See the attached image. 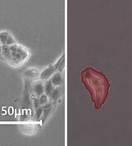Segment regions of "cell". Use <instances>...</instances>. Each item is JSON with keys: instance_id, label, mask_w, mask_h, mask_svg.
Listing matches in <instances>:
<instances>
[{"instance_id": "obj_1", "label": "cell", "mask_w": 132, "mask_h": 146, "mask_svg": "<svg viewBox=\"0 0 132 146\" xmlns=\"http://www.w3.org/2000/svg\"><path fill=\"white\" fill-rule=\"evenodd\" d=\"M11 50V60L9 63L13 66L18 67L22 65L30 56V52L25 47L18 44H14L9 45Z\"/></svg>"}, {"instance_id": "obj_2", "label": "cell", "mask_w": 132, "mask_h": 146, "mask_svg": "<svg viewBox=\"0 0 132 146\" xmlns=\"http://www.w3.org/2000/svg\"><path fill=\"white\" fill-rule=\"evenodd\" d=\"M56 72V68L54 67V65H51L46 68H44L40 73V79L42 81H46L49 80L50 78L52 76V74Z\"/></svg>"}, {"instance_id": "obj_3", "label": "cell", "mask_w": 132, "mask_h": 146, "mask_svg": "<svg viewBox=\"0 0 132 146\" xmlns=\"http://www.w3.org/2000/svg\"><path fill=\"white\" fill-rule=\"evenodd\" d=\"M0 43L1 44H6V45H11L15 44V39L13 38V36L4 31V32H0Z\"/></svg>"}, {"instance_id": "obj_4", "label": "cell", "mask_w": 132, "mask_h": 146, "mask_svg": "<svg viewBox=\"0 0 132 146\" xmlns=\"http://www.w3.org/2000/svg\"><path fill=\"white\" fill-rule=\"evenodd\" d=\"M49 80L52 83V85H53L55 87H58V86H61V84H62V82H63V77H62L61 73H60V72H55V73L52 74V76L50 78Z\"/></svg>"}, {"instance_id": "obj_5", "label": "cell", "mask_w": 132, "mask_h": 146, "mask_svg": "<svg viewBox=\"0 0 132 146\" xmlns=\"http://www.w3.org/2000/svg\"><path fill=\"white\" fill-rule=\"evenodd\" d=\"M1 51H2V56L4 61H7L8 62H9L11 60V50H10L9 45L1 44Z\"/></svg>"}, {"instance_id": "obj_6", "label": "cell", "mask_w": 132, "mask_h": 146, "mask_svg": "<svg viewBox=\"0 0 132 146\" xmlns=\"http://www.w3.org/2000/svg\"><path fill=\"white\" fill-rule=\"evenodd\" d=\"M33 91H34V93L35 96L37 97H40V95L44 94L45 93V91H44V84L40 81H38V82H35L33 86Z\"/></svg>"}, {"instance_id": "obj_7", "label": "cell", "mask_w": 132, "mask_h": 146, "mask_svg": "<svg viewBox=\"0 0 132 146\" xmlns=\"http://www.w3.org/2000/svg\"><path fill=\"white\" fill-rule=\"evenodd\" d=\"M55 86L52 85V83L50 81V80H46V83L44 84V91H45V93L48 96H50V94L52 92V91L54 90Z\"/></svg>"}, {"instance_id": "obj_8", "label": "cell", "mask_w": 132, "mask_h": 146, "mask_svg": "<svg viewBox=\"0 0 132 146\" xmlns=\"http://www.w3.org/2000/svg\"><path fill=\"white\" fill-rule=\"evenodd\" d=\"M54 67L56 68V71H62L64 68V55L62 56V57L57 62L56 64H54Z\"/></svg>"}, {"instance_id": "obj_9", "label": "cell", "mask_w": 132, "mask_h": 146, "mask_svg": "<svg viewBox=\"0 0 132 146\" xmlns=\"http://www.w3.org/2000/svg\"><path fill=\"white\" fill-rule=\"evenodd\" d=\"M25 74L29 78H36L40 76V74L38 73V71L34 68H27L25 72Z\"/></svg>"}, {"instance_id": "obj_10", "label": "cell", "mask_w": 132, "mask_h": 146, "mask_svg": "<svg viewBox=\"0 0 132 146\" xmlns=\"http://www.w3.org/2000/svg\"><path fill=\"white\" fill-rule=\"evenodd\" d=\"M59 97H60V90H59V88H58V87L54 88V90L52 91V93L50 94V96H49V98H51L52 101H56V100H58V99L59 98Z\"/></svg>"}, {"instance_id": "obj_11", "label": "cell", "mask_w": 132, "mask_h": 146, "mask_svg": "<svg viewBox=\"0 0 132 146\" xmlns=\"http://www.w3.org/2000/svg\"><path fill=\"white\" fill-rule=\"evenodd\" d=\"M39 101H40V105L44 106V105L48 104V102H49V96L46 95V93H44V94H42V95H40L39 97Z\"/></svg>"}, {"instance_id": "obj_12", "label": "cell", "mask_w": 132, "mask_h": 146, "mask_svg": "<svg viewBox=\"0 0 132 146\" xmlns=\"http://www.w3.org/2000/svg\"><path fill=\"white\" fill-rule=\"evenodd\" d=\"M42 115H43V107L42 106H40L39 108L35 109V120L36 121L40 120Z\"/></svg>"}, {"instance_id": "obj_13", "label": "cell", "mask_w": 132, "mask_h": 146, "mask_svg": "<svg viewBox=\"0 0 132 146\" xmlns=\"http://www.w3.org/2000/svg\"><path fill=\"white\" fill-rule=\"evenodd\" d=\"M0 60H4L3 56H2V51H1V45H0Z\"/></svg>"}, {"instance_id": "obj_14", "label": "cell", "mask_w": 132, "mask_h": 146, "mask_svg": "<svg viewBox=\"0 0 132 146\" xmlns=\"http://www.w3.org/2000/svg\"><path fill=\"white\" fill-rule=\"evenodd\" d=\"M0 45H1V43H0Z\"/></svg>"}]
</instances>
